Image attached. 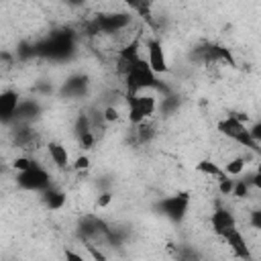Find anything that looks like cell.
Wrapping results in <instances>:
<instances>
[{
    "label": "cell",
    "instance_id": "cell-22",
    "mask_svg": "<svg viewBox=\"0 0 261 261\" xmlns=\"http://www.w3.org/2000/svg\"><path fill=\"white\" fill-rule=\"evenodd\" d=\"M102 112H104V120H106L108 124H110V122H116V120L120 118V114H118V108H116L114 104H108V106H106Z\"/></svg>",
    "mask_w": 261,
    "mask_h": 261
},
{
    "label": "cell",
    "instance_id": "cell-29",
    "mask_svg": "<svg viewBox=\"0 0 261 261\" xmlns=\"http://www.w3.org/2000/svg\"><path fill=\"white\" fill-rule=\"evenodd\" d=\"M65 2H69V4H80L82 0H65Z\"/></svg>",
    "mask_w": 261,
    "mask_h": 261
},
{
    "label": "cell",
    "instance_id": "cell-28",
    "mask_svg": "<svg viewBox=\"0 0 261 261\" xmlns=\"http://www.w3.org/2000/svg\"><path fill=\"white\" fill-rule=\"evenodd\" d=\"M63 255H65V259H73V261H84V257H82V255H77V253H73V251H65Z\"/></svg>",
    "mask_w": 261,
    "mask_h": 261
},
{
    "label": "cell",
    "instance_id": "cell-2",
    "mask_svg": "<svg viewBox=\"0 0 261 261\" xmlns=\"http://www.w3.org/2000/svg\"><path fill=\"white\" fill-rule=\"evenodd\" d=\"M216 130H218L222 137H226L228 141H234L237 145H241L243 149L253 151L255 155H261V147H259V143L253 139V135H251V130H249V126H247V122L239 120L234 114L222 118V120L216 124Z\"/></svg>",
    "mask_w": 261,
    "mask_h": 261
},
{
    "label": "cell",
    "instance_id": "cell-8",
    "mask_svg": "<svg viewBox=\"0 0 261 261\" xmlns=\"http://www.w3.org/2000/svg\"><path fill=\"white\" fill-rule=\"evenodd\" d=\"M18 104H20V96L16 90H2V94H0V118L4 124H10L14 120Z\"/></svg>",
    "mask_w": 261,
    "mask_h": 261
},
{
    "label": "cell",
    "instance_id": "cell-19",
    "mask_svg": "<svg viewBox=\"0 0 261 261\" xmlns=\"http://www.w3.org/2000/svg\"><path fill=\"white\" fill-rule=\"evenodd\" d=\"M234 181H237V179H232L230 175H226V177L218 179V194H220V196H232Z\"/></svg>",
    "mask_w": 261,
    "mask_h": 261
},
{
    "label": "cell",
    "instance_id": "cell-11",
    "mask_svg": "<svg viewBox=\"0 0 261 261\" xmlns=\"http://www.w3.org/2000/svg\"><path fill=\"white\" fill-rule=\"evenodd\" d=\"M39 114H41V106H39L37 100H20L12 122H31V120L37 118Z\"/></svg>",
    "mask_w": 261,
    "mask_h": 261
},
{
    "label": "cell",
    "instance_id": "cell-20",
    "mask_svg": "<svg viewBox=\"0 0 261 261\" xmlns=\"http://www.w3.org/2000/svg\"><path fill=\"white\" fill-rule=\"evenodd\" d=\"M35 163H37L35 159H31V157H27V155H20V157H14V161H12V169H14V171H24V169L33 167Z\"/></svg>",
    "mask_w": 261,
    "mask_h": 261
},
{
    "label": "cell",
    "instance_id": "cell-15",
    "mask_svg": "<svg viewBox=\"0 0 261 261\" xmlns=\"http://www.w3.org/2000/svg\"><path fill=\"white\" fill-rule=\"evenodd\" d=\"M86 88H88V77L86 75H73V77H69L65 82L63 92L67 96H82L86 92Z\"/></svg>",
    "mask_w": 261,
    "mask_h": 261
},
{
    "label": "cell",
    "instance_id": "cell-7",
    "mask_svg": "<svg viewBox=\"0 0 261 261\" xmlns=\"http://www.w3.org/2000/svg\"><path fill=\"white\" fill-rule=\"evenodd\" d=\"M126 102H128L130 108L139 110L143 118H151V116L157 112V108H159V104H157V96H153L149 90H147V92L133 94V96H126Z\"/></svg>",
    "mask_w": 261,
    "mask_h": 261
},
{
    "label": "cell",
    "instance_id": "cell-3",
    "mask_svg": "<svg viewBox=\"0 0 261 261\" xmlns=\"http://www.w3.org/2000/svg\"><path fill=\"white\" fill-rule=\"evenodd\" d=\"M16 186L20 190L27 192H43L51 186V175L45 167H41L39 163H35L33 167L24 169V171H16Z\"/></svg>",
    "mask_w": 261,
    "mask_h": 261
},
{
    "label": "cell",
    "instance_id": "cell-24",
    "mask_svg": "<svg viewBox=\"0 0 261 261\" xmlns=\"http://www.w3.org/2000/svg\"><path fill=\"white\" fill-rule=\"evenodd\" d=\"M249 224H251V228L261 230V206L249 212Z\"/></svg>",
    "mask_w": 261,
    "mask_h": 261
},
{
    "label": "cell",
    "instance_id": "cell-1",
    "mask_svg": "<svg viewBox=\"0 0 261 261\" xmlns=\"http://www.w3.org/2000/svg\"><path fill=\"white\" fill-rule=\"evenodd\" d=\"M124 80V88H126V96L139 94V92H147V90H159L161 82L157 77V73L149 67L147 57H141L133 63V67L122 75Z\"/></svg>",
    "mask_w": 261,
    "mask_h": 261
},
{
    "label": "cell",
    "instance_id": "cell-4",
    "mask_svg": "<svg viewBox=\"0 0 261 261\" xmlns=\"http://www.w3.org/2000/svg\"><path fill=\"white\" fill-rule=\"evenodd\" d=\"M157 208L171 222H181L186 218V214H188V208H190V194L188 192H179V194L167 196V198L159 200Z\"/></svg>",
    "mask_w": 261,
    "mask_h": 261
},
{
    "label": "cell",
    "instance_id": "cell-10",
    "mask_svg": "<svg viewBox=\"0 0 261 261\" xmlns=\"http://www.w3.org/2000/svg\"><path fill=\"white\" fill-rule=\"evenodd\" d=\"M47 153L51 157V163L57 167V169H67L71 165V157H69V151L63 143L59 141H49L47 143Z\"/></svg>",
    "mask_w": 261,
    "mask_h": 261
},
{
    "label": "cell",
    "instance_id": "cell-16",
    "mask_svg": "<svg viewBox=\"0 0 261 261\" xmlns=\"http://www.w3.org/2000/svg\"><path fill=\"white\" fill-rule=\"evenodd\" d=\"M245 165H247L245 155H237V157L228 159V163L224 165V171H226L230 177H239V175L245 171Z\"/></svg>",
    "mask_w": 261,
    "mask_h": 261
},
{
    "label": "cell",
    "instance_id": "cell-12",
    "mask_svg": "<svg viewBox=\"0 0 261 261\" xmlns=\"http://www.w3.org/2000/svg\"><path fill=\"white\" fill-rule=\"evenodd\" d=\"M41 202L45 204L47 210H61L65 206V192H61L59 188L49 186L47 190L41 192Z\"/></svg>",
    "mask_w": 261,
    "mask_h": 261
},
{
    "label": "cell",
    "instance_id": "cell-14",
    "mask_svg": "<svg viewBox=\"0 0 261 261\" xmlns=\"http://www.w3.org/2000/svg\"><path fill=\"white\" fill-rule=\"evenodd\" d=\"M196 169H198L200 173L208 175V177H214L216 181L228 175V173L224 171V167H220V165H218L216 161H212V159H200V161L196 163Z\"/></svg>",
    "mask_w": 261,
    "mask_h": 261
},
{
    "label": "cell",
    "instance_id": "cell-27",
    "mask_svg": "<svg viewBox=\"0 0 261 261\" xmlns=\"http://www.w3.org/2000/svg\"><path fill=\"white\" fill-rule=\"evenodd\" d=\"M249 130H251V135H253V139L261 145V118L257 120V122H253L251 126H249Z\"/></svg>",
    "mask_w": 261,
    "mask_h": 261
},
{
    "label": "cell",
    "instance_id": "cell-26",
    "mask_svg": "<svg viewBox=\"0 0 261 261\" xmlns=\"http://www.w3.org/2000/svg\"><path fill=\"white\" fill-rule=\"evenodd\" d=\"M110 202H112V194H110V192H102V194L98 196V200H96V206H98V208H106Z\"/></svg>",
    "mask_w": 261,
    "mask_h": 261
},
{
    "label": "cell",
    "instance_id": "cell-5",
    "mask_svg": "<svg viewBox=\"0 0 261 261\" xmlns=\"http://www.w3.org/2000/svg\"><path fill=\"white\" fill-rule=\"evenodd\" d=\"M145 49H147V63L149 67L157 73V75H163L169 71V65H167V57H165V51H163V45L157 37H149L145 41Z\"/></svg>",
    "mask_w": 261,
    "mask_h": 261
},
{
    "label": "cell",
    "instance_id": "cell-13",
    "mask_svg": "<svg viewBox=\"0 0 261 261\" xmlns=\"http://www.w3.org/2000/svg\"><path fill=\"white\" fill-rule=\"evenodd\" d=\"M126 8L137 12L145 22L153 24V12H151V0H120Z\"/></svg>",
    "mask_w": 261,
    "mask_h": 261
},
{
    "label": "cell",
    "instance_id": "cell-18",
    "mask_svg": "<svg viewBox=\"0 0 261 261\" xmlns=\"http://www.w3.org/2000/svg\"><path fill=\"white\" fill-rule=\"evenodd\" d=\"M149 120V118H147ZM147 120H143L141 124H135V128H137V137H139V143H147V141H151L153 137H155V126L153 124H149Z\"/></svg>",
    "mask_w": 261,
    "mask_h": 261
},
{
    "label": "cell",
    "instance_id": "cell-17",
    "mask_svg": "<svg viewBox=\"0 0 261 261\" xmlns=\"http://www.w3.org/2000/svg\"><path fill=\"white\" fill-rule=\"evenodd\" d=\"M73 130H75V137H77V139H80L82 135L94 130V128H92V122H90V114H86V112L77 114V118H75V122H73Z\"/></svg>",
    "mask_w": 261,
    "mask_h": 261
},
{
    "label": "cell",
    "instance_id": "cell-9",
    "mask_svg": "<svg viewBox=\"0 0 261 261\" xmlns=\"http://www.w3.org/2000/svg\"><path fill=\"white\" fill-rule=\"evenodd\" d=\"M222 241L228 245V249L232 251L234 257H241V259H251L253 257L251 251H249V245H247V241H245V237H243V232L239 228L230 230Z\"/></svg>",
    "mask_w": 261,
    "mask_h": 261
},
{
    "label": "cell",
    "instance_id": "cell-6",
    "mask_svg": "<svg viewBox=\"0 0 261 261\" xmlns=\"http://www.w3.org/2000/svg\"><path fill=\"white\" fill-rule=\"evenodd\" d=\"M210 226H212V232L218 234L220 239H224L230 230L239 228V226H237V218H234V214H232L228 208H222V206H216V208L212 210Z\"/></svg>",
    "mask_w": 261,
    "mask_h": 261
},
{
    "label": "cell",
    "instance_id": "cell-25",
    "mask_svg": "<svg viewBox=\"0 0 261 261\" xmlns=\"http://www.w3.org/2000/svg\"><path fill=\"white\" fill-rule=\"evenodd\" d=\"M247 179H249L251 188H255L257 192H261V165H259L251 175H247Z\"/></svg>",
    "mask_w": 261,
    "mask_h": 261
},
{
    "label": "cell",
    "instance_id": "cell-23",
    "mask_svg": "<svg viewBox=\"0 0 261 261\" xmlns=\"http://www.w3.org/2000/svg\"><path fill=\"white\" fill-rule=\"evenodd\" d=\"M71 167H73L75 171H86V169H90V157H88V155L75 157V159L71 161Z\"/></svg>",
    "mask_w": 261,
    "mask_h": 261
},
{
    "label": "cell",
    "instance_id": "cell-21",
    "mask_svg": "<svg viewBox=\"0 0 261 261\" xmlns=\"http://www.w3.org/2000/svg\"><path fill=\"white\" fill-rule=\"evenodd\" d=\"M249 190H251L249 179H237V181H234L232 196H234V198H247V196H249Z\"/></svg>",
    "mask_w": 261,
    "mask_h": 261
}]
</instances>
